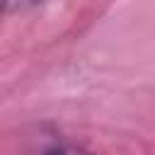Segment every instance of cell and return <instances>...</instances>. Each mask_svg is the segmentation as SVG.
<instances>
[{
    "mask_svg": "<svg viewBox=\"0 0 155 155\" xmlns=\"http://www.w3.org/2000/svg\"><path fill=\"white\" fill-rule=\"evenodd\" d=\"M46 155H90L80 148H73V145H58V148H51Z\"/></svg>",
    "mask_w": 155,
    "mask_h": 155,
    "instance_id": "cell-1",
    "label": "cell"
},
{
    "mask_svg": "<svg viewBox=\"0 0 155 155\" xmlns=\"http://www.w3.org/2000/svg\"><path fill=\"white\" fill-rule=\"evenodd\" d=\"M29 2H41V0H5L7 7H22V5H29Z\"/></svg>",
    "mask_w": 155,
    "mask_h": 155,
    "instance_id": "cell-2",
    "label": "cell"
}]
</instances>
